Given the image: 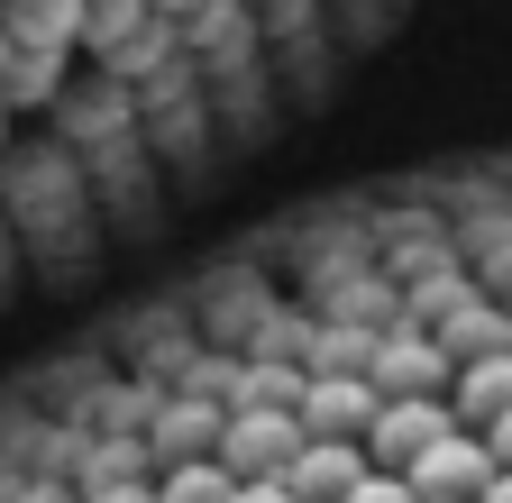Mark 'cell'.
Returning <instances> with one entry per match:
<instances>
[{"mask_svg":"<svg viewBox=\"0 0 512 503\" xmlns=\"http://www.w3.org/2000/svg\"><path fill=\"white\" fill-rule=\"evenodd\" d=\"M302 439H311V430H302L293 403H238L229 430H220V467H229V476H293Z\"/></svg>","mask_w":512,"mask_h":503,"instance_id":"obj_1","label":"cell"},{"mask_svg":"<svg viewBox=\"0 0 512 503\" xmlns=\"http://www.w3.org/2000/svg\"><path fill=\"white\" fill-rule=\"evenodd\" d=\"M448 430H458V403H448V394H403V403H384V412H375V430H366V458L403 476V467L430 449V439H448Z\"/></svg>","mask_w":512,"mask_h":503,"instance_id":"obj_2","label":"cell"},{"mask_svg":"<svg viewBox=\"0 0 512 503\" xmlns=\"http://www.w3.org/2000/svg\"><path fill=\"white\" fill-rule=\"evenodd\" d=\"M458 385V357L439 348V330H394L375 348V394L403 403V394H448Z\"/></svg>","mask_w":512,"mask_h":503,"instance_id":"obj_3","label":"cell"},{"mask_svg":"<svg viewBox=\"0 0 512 503\" xmlns=\"http://www.w3.org/2000/svg\"><path fill=\"white\" fill-rule=\"evenodd\" d=\"M293 412H302L311 439H366L375 412H384V394H375V375H311Z\"/></svg>","mask_w":512,"mask_h":503,"instance_id":"obj_4","label":"cell"},{"mask_svg":"<svg viewBox=\"0 0 512 503\" xmlns=\"http://www.w3.org/2000/svg\"><path fill=\"white\" fill-rule=\"evenodd\" d=\"M403 476H412L421 494H458V503H476V494L494 485V449H485V430H467V421H458L448 439H430V449H421Z\"/></svg>","mask_w":512,"mask_h":503,"instance_id":"obj_5","label":"cell"},{"mask_svg":"<svg viewBox=\"0 0 512 503\" xmlns=\"http://www.w3.org/2000/svg\"><path fill=\"white\" fill-rule=\"evenodd\" d=\"M366 467H375L366 439H302V458H293L284 485H293V503H348Z\"/></svg>","mask_w":512,"mask_h":503,"instance_id":"obj_6","label":"cell"},{"mask_svg":"<svg viewBox=\"0 0 512 503\" xmlns=\"http://www.w3.org/2000/svg\"><path fill=\"white\" fill-rule=\"evenodd\" d=\"M448 403H458V421H467V430H494V421L512 412V348L467 357V366H458V385H448Z\"/></svg>","mask_w":512,"mask_h":503,"instance_id":"obj_7","label":"cell"},{"mask_svg":"<svg viewBox=\"0 0 512 503\" xmlns=\"http://www.w3.org/2000/svg\"><path fill=\"white\" fill-rule=\"evenodd\" d=\"M83 19H92V0H0V28H10L19 46H64L74 55Z\"/></svg>","mask_w":512,"mask_h":503,"instance_id":"obj_8","label":"cell"},{"mask_svg":"<svg viewBox=\"0 0 512 503\" xmlns=\"http://www.w3.org/2000/svg\"><path fill=\"white\" fill-rule=\"evenodd\" d=\"M0 101L10 110H55L64 101V46H19L10 74H0Z\"/></svg>","mask_w":512,"mask_h":503,"instance_id":"obj_9","label":"cell"},{"mask_svg":"<svg viewBox=\"0 0 512 503\" xmlns=\"http://www.w3.org/2000/svg\"><path fill=\"white\" fill-rule=\"evenodd\" d=\"M220 430H229V412H211V403H174L165 412V467H192V458H220Z\"/></svg>","mask_w":512,"mask_h":503,"instance_id":"obj_10","label":"cell"},{"mask_svg":"<svg viewBox=\"0 0 512 503\" xmlns=\"http://www.w3.org/2000/svg\"><path fill=\"white\" fill-rule=\"evenodd\" d=\"M138 37H147V0H92V19H83V46H92V55H110V65H119Z\"/></svg>","mask_w":512,"mask_h":503,"instance_id":"obj_11","label":"cell"},{"mask_svg":"<svg viewBox=\"0 0 512 503\" xmlns=\"http://www.w3.org/2000/svg\"><path fill=\"white\" fill-rule=\"evenodd\" d=\"M238 494V476L220 467V458H192V467H165V485H156V503H229Z\"/></svg>","mask_w":512,"mask_h":503,"instance_id":"obj_12","label":"cell"},{"mask_svg":"<svg viewBox=\"0 0 512 503\" xmlns=\"http://www.w3.org/2000/svg\"><path fill=\"white\" fill-rule=\"evenodd\" d=\"M348 503H421V485H412V476H394V467H366Z\"/></svg>","mask_w":512,"mask_h":503,"instance_id":"obj_13","label":"cell"},{"mask_svg":"<svg viewBox=\"0 0 512 503\" xmlns=\"http://www.w3.org/2000/svg\"><path fill=\"white\" fill-rule=\"evenodd\" d=\"M229 503H293V485H284V476H238Z\"/></svg>","mask_w":512,"mask_h":503,"instance_id":"obj_14","label":"cell"},{"mask_svg":"<svg viewBox=\"0 0 512 503\" xmlns=\"http://www.w3.org/2000/svg\"><path fill=\"white\" fill-rule=\"evenodd\" d=\"M485 449H494V467H512V412H503V421L485 430Z\"/></svg>","mask_w":512,"mask_h":503,"instance_id":"obj_15","label":"cell"},{"mask_svg":"<svg viewBox=\"0 0 512 503\" xmlns=\"http://www.w3.org/2000/svg\"><path fill=\"white\" fill-rule=\"evenodd\" d=\"M476 503H512V467H494V485H485Z\"/></svg>","mask_w":512,"mask_h":503,"instance_id":"obj_16","label":"cell"},{"mask_svg":"<svg viewBox=\"0 0 512 503\" xmlns=\"http://www.w3.org/2000/svg\"><path fill=\"white\" fill-rule=\"evenodd\" d=\"M101 503H156V494H138V485H119V494H101Z\"/></svg>","mask_w":512,"mask_h":503,"instance_id":"obj_17","label":"cell"},{"mask_svg":"<svg viewBox=\"0 0 512 503\" xmlns=\"http://www.w3.org/2000/svg\"><path fill=\"white\" fill-rule=\"evenodd\" d=\"M10 55H19V37H10V28H0V74H10Z\"/></svg>","mask_w":512,"mask_h":503,"instance_id":"obj_18","label":"cell"},{"mask_svg":"<svg viewBox=\"0 0 512 503\" xmlns=\"http://www.w3.org/2000/svg\"><path fill=\"white\" fill-rule=\"evenodd\" d=\"M0 138H10V101H0Z\"/></svg>","mask_w":512,"mask_h":503,"instance_id":"obj_19","label":"cell"},{"mask_svg":"<svg viewBox=\"0 0 512 503\" xmlns=\"http://www.w3.org/2000/svg\"><path fill=\"white\" fill-rule=\"evenodd\" d=\"M421 503H458V494H421Z\"/></svg>","mask_w":512,"mask_h":503,"instance_id":"obj_20","label":"cell"}]
</instances>
